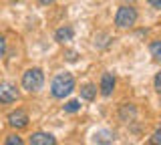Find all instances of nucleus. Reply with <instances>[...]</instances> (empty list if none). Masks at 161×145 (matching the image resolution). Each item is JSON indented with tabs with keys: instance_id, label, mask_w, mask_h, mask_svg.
Masks as SVG:
<instances>
[{
	"instance_id": "6ab92c4d",
	"label": "nucleus",
	"mask_w": 161,
	"mask_h": 145,
	"mask_svg": "<svg viewBox=\"0 0 161 145\" xmlns=\"http://www.w3.org/2000/svg\"><path fill=\"white\" fill-rule=\"evenodd\" d=\"M125 2H133V0H125Z\"/></svg>"
},
{
	"instance_id": "6e6552de",
	"label": "nucleus",
	"mask_w": 161,
	"mask_h": 145,
	"mask_svg": "<svg viewBox=\"0 0 161 145\" xmlns=\"http://www.w3.org/2000/svg\"><path fill=\"white\" fill-rule=\"evenodd\" d=\"M54 38H57L58 42H67L73 38V28L70 26H64V28H58L57 32H54Z\"/></svg>"
},
{
	"instance_id": "f8f14e48",
	"label": "nucleus",
	"mask_w": 161,
	"mask_h": 145,
	"mask_svg": "<svg viewBox=\"0 0 161 145\" xmlns=\"http://www.w3.org/2000/svg\"><path fill=\"white\" fill-rule=\"evenodd\" d=\"M151 54H153L155 59H161V41H155V42H151Z\"/></svg>"
},
{
	"instance_id": "39448f33",
	"label": "nucleus",
	"mask_w": 161,
	"mask_h": 145,
	"mask_svg": "<svg viewBox=\"0 0 161 145\" xmlns=\"http://www.w3.org/2000/svg\"><path fill=\"white\" fill-rule=\"evenodd\" d=\"M8 125L14 129H24L28 125V115L24 111H14L8 115Z\"/></svg>"
},
{
	"instance_id": "1a4fd4ad",
	"label": "nucleus",
	"mask_w": 161,
	"mask_h": 145,
	"mask_svg": "<svg viewBox=\"0 0 161 145\" xmlns=\"http://www.w3.org/2000/svg\"><path fill=\"white\" fill-rule=\"evenodd\" d=\"M95 95H97V87H95V85H85V87L80 89V97L87 99V101H93Z\"/></svg>"
},
{
	"instance_id": "423d86ee",
	"label": "nucleus",
	"mask_w": 161,
	"mask_h": 145,
	"mask_svg": "<svg viewBox=\"0 0 161 145\" xmlns=\"http://www.w3.org/2000/svg\"><path fill=\"white\" fill-rule=\"evenodd\" d=\"M30 145H57V139L53 137L50 133H32L30 135Z\"/></svg>"
},
{
	"instance_id": "f257e3e1",
	"label": "nucleus",
	"mask_w": 161,
	"mask_h": 145,
	"mask_svg": "<svg viewBox=\"0 0 161 145\" xmlns=\"http://www.w3.org/2000/svg\"><path fill=\"white\" fill-rule=\"evenodd\" d=\"M73 89H75V79H73L70 73H60V75L54 77V81H53V95L57 99L67 97Z\"/></svg>"
},
{
	"instance_id": "20e7f679",
	"label": "nucleus",
	"mask_w": 161,
	"mask_h": 145,
	"mask_svg": "<svg viewBox=\"0 0 161 145\" xmlns=\"http://www.w3.org/2000/svg\"><path fill=\"white\" fill-rule=\"evenodd\" d=\"M16 99H18V91L14 85H10V83L0 85V103L8 105V103H14Z\"/></svg>"
},
{
	"instance_id": "7ed1b4c3",
	"label": "nucleus",
	"mask_w": 161,
	"mask_h": 145,
	"mask_svg": "<svg viewBox=\"0 0 161 145\" xmlns=\"http://www.w3.org/2000/svg\"><path fill=\"white\" fill-rule=\"evenodd\" d=\"M135 20H137V10L131 6H121L117 10V16H115V24L119 28H127V26H133Z\"/></svg>"
},
{
	"instance_id": "ddd939ff",
	"label": "nucleus",
	"mask_w": 161,
	"mask_h": 145,
	"mask_svg": "<svg viewBox=\"0 0 161 145\" xmlns=\"http://www.w3.org/2000/svg\"><path fill=\"white\" fill-rule=\"evenodd\" d=\"M79 109H80L79 101H69L67 105H64V111H67V113H77Z\"/></svg>"
},
{
	"instance_id": "2eb2a0df",
	"label": "nucleus",
	"mask_w": 161,
	"mask_h": 145,
	"mask_svg": "<svg viewBox=\"0 0 161 145\" xmlns=\"http://www.w3.org/2000/svg\"><path fill=\"white\" fill-rule=\"evenodd\" d=\"M4 51H6V41H4V36H0V59L4 57Z\"/></svg>"
},
{
	"instance_id": "f03ea898",
	"label": "nucleus",
	"mask_w": 161,
	"mask_h": 145,
	"mask_svg": "<svg viewBox=\"0 0 161 145\" xmlns=\"http://www.w3.org/2000/svg\"><path fill=\"white\" fill-rule=\"evenodd\" d=\"M44 85V75L40 69H28L26 73L22 75V87L26 89V91H40Z\"/></svg>"
},
{
	"instance_id": "4468645a",
	"label": "nucleus",
	"mask_w": 161,
	"mask_h": 145,
	"mask_svg": "<svg viewBox=\"0 0 161 145\" xmlns=\"http://www.w3.org/2000/svg\"><path fill=\"white\" fill-rule=\"evenodd\" d=\"M151 145H161V127L151 135Z\"/></svg>"
},
{
	"instance_id": "dca6fc26",
	"label": "nucleus",
	"mask_w": 161,
	"mask_h": 145,
	"mask_svg": "<svg viewBox=\"0 0 161 145\" xmlns=\"http://www.w3.org/2000/svg\"><path fill=\"white\" fill-rule=\"evenodd\" d=\"M155 89H157V93L161 95V73H157V77H155Z\"/></svg>"
},
{
	"instance_id": "0eeeda50",
	"label": "nucleus",
	"mask_w": 161,
	"mask_h": 145,
	"mask_svg": "<svg viewBox=\"0 0 161 145\" xmlns=\"http://www.w3.org/2000/svg\"><path fill=\"white\" fill-rule=\"evenodd\" d=\"M113 89H115V79H113V75L105 73L103 79H101V93H103L105 97H109V95L113 93Z\"/></svg>"
},
{
	"instance_id": "9b49d317",
	"label": "nucleus",
	"mask_w": 161,
	"mask_h": 145,
	"mask_svg": "<svg viewBox=\"0 0 161 145\" xmlns=\"http://www.w3.org/2000/svg\"><path fill=\"white\" fill-rule=\"evenodd\" d=\"M4 145H24V141H22V137H18V135L14 133V135H8L6 137V143Z\"/></svg>"
},
{
	"instance_id": "9d476101",
	"label": "nucleus",
	"mask_w": 161,
	"mask_h": 145,
	"mask_svg": "<svg viewBox=\"0 0 161 145\" xmlns=\"http://www.w3.org/2000/svg\"><path fill=\"white\" fill-rule=\"evenodd\" d=\"M95 137H97V145H109L111 141H113V137H111L109 131H99Z\"/></svg>"
},
{
	"instance_id": "a211bd4d",
	"label": "nucleus",
	"mask_w": 161,
	"mask_h": 145,
	"mask_svg": "<svg viewBox=\"0 0 161 145\" xmlns=\"http://www.w3.org/2000/svg\"><path fill=\"white\" fill-rule=\"evenodd\" d=\"M38 2H40V4H53L54 0H38Z\"/></svg>"
},
{
	"instance_id": "f3484780",
	"label": "nucleus",
	"mask_w": 161,
	"mask_h": 145,
	"mask_svg": "<svg viewBox=\"0 0 161 145\" xmlns=\"http://www.w3.org/2000/svg\"><path fill=\"white\" fill-rule=\"evenodd\" d=\"M147 2L151 6H155V8H161V0H147Z\"/></svg>"
}]
</instances>
